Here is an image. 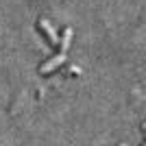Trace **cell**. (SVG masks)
<instances>
[{"mask_svg": "<svg viewBox=\"0 0 146 146\" xmlns=\"http://www.w3.org/2000/svg\"><path fill=\"white\" fill-rule=\"evenodd\" d=\"M63 61H66V55H63V52H57V55H55V57H50L46 63H42L39 72H42V74H48V72H52L55 68H59Z\"/></svg>", "mask_w": 146, "mask_h": 146, "instance_id": "cell-1", "label": "cell"}, {"mask_svg": "<svg viewBox=\"0 0 146 146\" xmlns=\"http://www.w3.org/2000/svg\"><path fill=\"white\" fill-rule=\"evenodd\" d=\"M37 24H39V29L44 31V33H46V37H48V42L52 44V46H57V44H59V37H57V31L52 29V24H50L48 20H39V22H37Z\"/></svg>", "mask_w": 146, "mask_h": 146, "instance_id": "cell-2", "label": "cell"}, {"mask_svg": "<svg viewBox=\"0 0 146 146\" xmlns=\"http://www.w3.org/2000/svg\"><path fill=\"white\" fill-rule=\"evenodd\" d=\"M70 42H72V29H66V31H63V35H61V39H59V44H57L59 52L66 55L68 48H70Z\"/></svg>", "mask_w": 146, "mask_h": 146, "instance_id": "cell-3", "label": "cell"}, {"mask_svg": "<svg viewBox=\"0 0 146 146\" xmlns=\"http://www.w3.org/2000/svg\"><path fill=\"white\" fill-rule=\"evenodd\" d=\"M118 146H127V144H122V142H120V144H118Z\"/></svg>", "mask_w": 146, "mask_h": 146, "instance_id": "cell-4", "label": "cell"}]
</instances>
